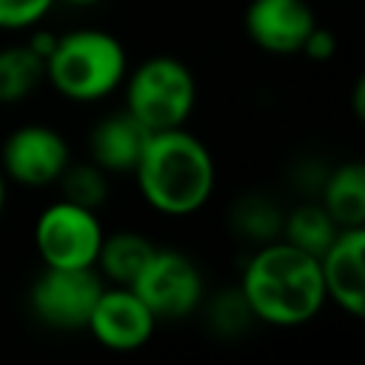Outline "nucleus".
<instances>
[{"instance_id": "1", "label": "nucleus", "mask_w": 365, "mask_h": 365, "mask_svg": "<svg viewBox=\"0 0 365 365\" xmlns=\"http://www.w3.org/2000/svg\"><path fill=\"white\" fill-rule=\"evenodd\" d=\"M237 288L251 317L277 328L305 325L328 302L317 257L285 240L262 242L245 262Z\"/></svg>"}, {"instance_id": "2", "label": "nucleus", "mask_w": 365, "mask_h": 365, "mask_svg": "<svg viewBox=\"0 0 365 365\" xmlns=\"http://www.w3.org/2000/svg\"><path fill=\"white\" fill-rule=\"evenodd\" d=\"M131 174L143 200L165 217L197 214L217 185V165L208 145L185 125L151 131Z\"/></svg>"}, {"instance_id": "3", "label": "nucleus", "mask_w": 365, "mask_h": 365, "mask_svg": "<svg viewBox=\"0 0 365 365\" xmlns=\"http://www.w3.org/2000/svg\"><path fill=\"white\" fill-rule=\"evenodd\" d=\"M128 74V54L117 34L80 26L57 34L46 57V83L71 103H100L111 97Z\"/></svg>"}, {"instance_id": "4", "label": "nucleus", "mask_w": 365, "mask_h": 365, "mask_svg": "<svg viewBox=\"0 0 365 365\" xmlns=\"http://www.w3.org/2000/svg\"><path fill=\"white\" fill-rule=\"evenodd\" d=\"M123 108L148 131H168L188 123L197 106V80L174 54H151L123 80Z\"/></svg>"}, {"instance_id": "5", "label": "nucleus", "mask_w": 365, "mask_h": 365, "mask_svg": "<svg viewBox=\"0 0 365 365\" xmlns=\"http://www.w3.org/2000/svg\"><path fill=\"white\" fill-rule=\"evenodd\" d=\"M128 288L143 299L157 322L182 319L194 314L205 299V279L200 265L177 248H154Z\"/></svg>"}, {"instance_id": "6", "label": "nucleus", "mask_w": 365, "mask_h": 365, "mask_svg": "<svg viewBox=\"0 0 365 365\" xmlns=\"http://www.w3.org/2000/svg\"><path fill=\"white\" fill-rule=\"evenodd\" d=\"M97 211L80 208L68 200L46 205L34 222V248L43 265L51 268H94L103 242Z\"/></svg>"}, {"instance_id": "7", "label": "nucleus", "mask_w": 365, "mask_h": 365, "mask_svg": "<svg viewBox=\"0 0 365 365\" xmlns=\"http://www.w3.org/2000/svg\"><path fill=\"white\" fill-rule=\"evenodd\" d=\"M103 288H106V279L97 274V268L43 265V271L29 288V305H31V314L46 328L80 331L86 328Z\"/></svg>"}, {"instance_id": "8", "label": "nucleus", "mask_w": 365, "mask_h": 365, "mask_svg": "<svg viewBox=\"0 0 365 365\" xmlns=\"http://www.w3.org/2000/svg\"><path fill=\"white\" fill-rule=\"evenodd\" d=\"M71 163L66 137L46 123L17 125L0 148V171L23 188H46L60 180Z\"/></svg>"}, {"instance_id": "9", "label": "nucleus", "mask_w": 365, "mask_h": 365, "mask_svg": "<svg viewBox=\"0 0 365 365\" xmlns=\"http://www.w3.org/2000/svg\"><path fill=\"white\" fill-rule=\"evenodd\" d=\"M154 314L128 285H106L86 322V331L114 354L140 351L154 336Z\"/></svg>"}, {"instance_id": "10", "label": "nucleus", "mask_w": 365, "mask_h": 365, "mask_svg": "<svg viewBox=\"0 0 365 365\" xmlns=\"http://www.w3.org/2000/svg\"><path fill=\"white\" fill-rule=\"evenodd\" d=\"M317 26L308 0H248L242 11L245 37L265 54H299L305 37Z\"/></svg>"}, {"instance_id": "11", "label": "nucleus", "mask_w": 365, "mask_h": 365, "mask_svg": "<svg viewBox=\"0 0 365 365\" xmlns=\"http://www.w3.org/2000/svg\"><path fill=\"white\" fill-rule=\"evenodd\" d=\"M317 262L325 299L359 319L365 314V228H342Z\"/></svg>"}, {"instance_id": "12", "label": "nucleus", "mask_w": 365, "mask_h": 365, "mask_svg": "<svg viewBox=\"0 0 365 365\" xmlns=\"http://www.w3.org/2000/svg\"><path fill=\"white\" fill-rule=\"evenodd\" d=\"M148 134L151 131L140 125L125 108L111 111L100 117L88 131V160L106 174H131Z\"/></svg>"}, {"instance_id": "13", "label": "nucleus", "mask_w": 365, "mask_h": 365, "mask_svg": "<svg viewBox=\"0 0 365 365\" xmlns=\"http://www.w3.org/2000/svg\"><path fill=\"white\" fill-rule=\"evenodd\" d=\"M319 205L331 214L339 228H362L365 225V165L342 163L328 171L319 182Z\"/></svg>"}, {"instance_id": "14", "label": "nucleus", "mask_w": 365, "mask_h": 365, "mask_svg": "<svg viewBox=\"0 0 365 365\" xmlns=\"http://www.w3.org/2000/svg\"><path fill=\"white\" fill-rule=\"evenodd\" d=\"M154 242L137 231H117L103 234L100 251H97V274L114 285H131V279L143 271L148 257L154 254Z\"/></svg>"}, {"instance_id": "15", "label": "nucleus", "mask_w": 365, "mask_h": 365, "mask_svg": "<svg viewBox=\"0 0 365 365\" xmlns=\"http://www.w3.org/2000/svg\"><path fill=\"white\" fill-rule=\"evenodd\" d=\"M46 80V63L26 43L0 48V106H14L31 97Z\"/></svg>"}, {"instance_id": "16", "label": "nucleus", "mask_w": 365, "mask_h": 365, "mask_svg": "<svg viewBox=\"0 0 365 365\" xmlns=\"http://www.w3.org/2000/svg\"><path fill=\"white\" fill-rule=\"evenodd\" d=\"M339 231L342 228L331 220V214L319 202H305V205H297L294 211L282 214L279 240H285L288 245L319 259V254L334 242V237Z\"/></svg>"}, {"instance_id": "17", "label": "nucleus", "mask_w": 365, "mask_h": 365, "mask_svg": "<svg viewBox=\"0 0 365 365\" xmlns=\"http://www.w3.org/2000/svg\"><path fill=\"white\" fill-rule=\"evenodd\" d=\"M60 185V194L63 200L80 205V208H88V211H100L108 200V174L94 165L91 160L86 163H68L66 171L60 174L57 180Z\"/></svg>"}, {"instance_id": "18", "label": "nucleus", "mask_w": 365, "mask_h": 365, "mask_svg": "<svg viewBox=\"0 0 365 365\" xmlns=\"http://www.w3.org/2000/svg\"><path fill=\"white\" fill-rule=\"evenodd\" d=\"M234 228L254 242H271L279 240V228H282V211L274 208V202H268L265 197H245L237 202L234 208Z\"/></svg>"}, {"instance_id": "19", "label": "nucleus", "mask_w": 365, "mask_h": 365, "mask_svg": "<svg viewBox=\"0 0 365 365\" xmlns=\"http://www.w3.org/2000/svg\"><path fill=\"white\" fill-rule=\"evenodd\" d=\"M202 305H205V314H208L211 328H214L217 334H222V336H237L240 331H245V328L254 322V317H251V311H248V305H245L240 288L222 291V294H217L211 302L202 299Z\"/></svg>"}, {"instance_id": "20", "label": "nucleus", "mask_w": 365, "mask_h": 365, "mask_svg": "<svg viewBox=\"0 0 365 365\" xmlns=\"http://www.w3.org/2000/svg\"><path fill=\"white\" fill-rule=\"evenodd\" d=\"M54 6L57 0H0V31H31Z\"/></svg>"}, {"instance_id": "21", "label": "nucleus", "mask_w": 365, "mask_h": 365, "mask_svg": "<svg viewBox=\"0 0 365 365\" xmlns=\"http://www.w3.org/2000/svg\"><path fill=\"white\" fill-rule=\"evenodd\" d=\"M299 54H305V57L314 60V63H325V60H331V57L336 54V34H334L331 29H325V26L317 23V26L311 29V34L305 37Z\"/></svg>"}, {"instance_id": "22", "label": "nucleus", "mask_w": 365, "mask_h": 365, "mask_svg": "<svg viewBox=\"0 0 365 365\" xmlns=\"http://www.w3.org/2000/svg\"><path fill=\"white\" fill-rule=\"evenodd\" d=\"M365 83L362 80H356V86H354V111H356V117H362L365 114Z\"/></svg>"}, {"instance_id": "23", "label": "nucleus", "mask_w": 365, "mask_h": 365, "mask_svg": "<svg viewBox=\"0 0 365 365\" xmlns=\"http://www.w3.org/2000/svg\"><path fill=\"white\" fill-rule=\"evenodd\" d=\"M57 3H66V6H74V9H88V6H97L103 0H57Z\"/></svg>"}, {"instance_id": "24", "label": "nucleus", "mask_w": 365, "mask_h": 365, "mask_svg": "<svg viewBox=\"0 0 365 365\" xmlns=\"http://www.w3.org/2000/svg\"><path fill=\"white\" fill-rule=\"evenodd\" d=\"M6 185H9V180H6L3 171H0V214H3V208H6Z\"/></svg>"}]
</instances>
